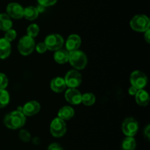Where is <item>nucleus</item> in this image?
Listing matches in <instances>:
<instances>
[{
    "instance_id": "1",
    "label": "nucleus",
    "mask_w": 150,
    "mask_h": 150,
    "mask_svg": "<svg viewBox=\"0 0 150 150\" xmlns=\"http://www.w3.org/2000/svg\"><path fill=\"white\" fill-rule=\"evenodd\" d=\"M26 122V116L21 111L15 110L8 113L4 119V124L7 128L17 129L21 128Z\"/></svg>"
},
{
    "instance_id": "23",
    "label": "nucleus",
    "mask_w": 150,
    "mask_h": 150,
    "mask_svg": "<svg viewBox=\"0 0 150 150\" xmlns=\"http://www.w3.org/2000/svg\"><path fill=\"white\" fill-rule=\"evenodd\" d=\"M10 102V95L5 89H0V108L4 107Z\"/></svg>"
},
{
    "instance_id": "2",
    "label": "nucleus",
    "mask_w": 150,
    "mask_h": 150,
    "mask_svg": "<svg viewBox=\"0 0 150 150\" xmlns=\"http://www.w3.org/2000/svg\"><path fill=\"white\" fill-rule=\"evenodd\" d=\"M70 65L76 70H81L87 64V57L82 51H76L69 52V60Z\"/></svg>"
},
{
    "instance_id": "10",
    "label": "nucleus",
    "mask_w": 150,
    "mask_h": 150,
    "mask_svg": "<svg viewBox=\"0 0 150 150\" xmlns=\"http://www.w3.org/2000/svg\"><path fill=\"white\" fill-rule=\"evenodd\" d=\"M81 96L80 91L76 88H70L66 91L64 97L66 101H68L71 104H79L81 103Z\"/></svg>"
},
{
    "instance_id": "27",
    "label": "nucleus",
    "mask_w": 150,
    "mask_h": 150,
    "mask_svg": "<svg viewBox=\"0 0 150 150\" xmlns=\"http://www.w3.org/2000/svg\"><path fill=\"white\" fill-rule=\"evenodd\" d=\"M8 85V79L4 74L0 73V89H5Z\"/></svg>"
},
{
    "instance_id": "13",
    "label": "nucleus",
    "mask_w": 150,
    "mask_h": 150,
    "mask_svg": "<svg viewBox=\"0 0 150 150\" xmlns=\"http://www.w3.org/2000/svg\"><path fill=\"white\" fill-rule=\"evenodd\" d=\"M81 44V39L79 35L76 34H72L67 38L66 41V50L67 51H73L78 50Z\"/></svg>"
},
{
    "instance_id": "3",
    "label": "nucleus",
    "mask_w": 150,
    "mask_h": 150,
    "mask_svg": "<svg viewBox=\"0 0 150 150\" xmlns=\"http://www.w3.org/2000/svg\"><path fill=\"white\" fill-rule=\"evenodd\" d=\"M130 26L136 32H144L149 29V19L145 15H136L130 21Z\"/></svg>"
},
{
    "instance_id": "19",
    "label": "nucleus",
    "mask_w": 150,
    "mask_h": 150,
    "mask_svg": "<svg viewBox=\"0 0 150 150\" xmlns=\"http://www.w3.org/2000/svg\"><path fill=\"white\" fill-rule=\"evenodd\" d=\"M13 26V21L11 18L5 13L0 14V29L2 31H6L10 29Z\"/></svg>"
},
{
    "instance_id": "31",
    "label": "nucleus",
    "mask_w": 150,
    "mask_h": 150,
    "mask_svg": "<svg viewBox=\"0 0 150 150\" xmlns=\"http://www.w3.org/2000/svg\"><path fill=\"white\" fill-rule=\"evenodd\" d=\"M144 136L146 137V139L149 141V138H150V126L149 124H148L147 126H146V128H145L144 129Z\"/></svg>"
},
{
    "instance_id": "30",
    "label": "nucleus",
    "mask_w": 150,
    "mask_h": 150,
    "mask_svg": "<svg viewBox=\"0 0 150 150\" xmlns=\"http://www.w3.org/2000/svg\"><path fill=\"white\" fill-rule=\"evenodd\" d=\"M48 150H63L62 147L57 143H53L48 146Z\"/></svg>"
},
{
    "instance_id": "22",
    "label": "nucleus",
    "mask_w": 150,
    "mask_h": 150,
    "mask_svg": "<svg viewBox=\"0 0 150 150\" xmlns=\"http://www.w3.org/2000/svg\"><path fill=\"white\" fill-rule=\"evenodd\" d=\"M81 102L86 106H92L95 102V96L92 93H86L81 96Z\"/></svg>"
},
{
    "instance_id": "24",
    "label": "nucleus",
    "mask_w": 150,
    "mask_h": 150,
    "mask_svg": "<svg viewBox=\"0 0 150 150\" xmlns=\"http://www.w3.org/2000/svg\"><path fill=\"white\" fill-rule=\"evenodd\" d=\"M39 26L38 24H32L29 25L27 28V30H26L28 36L31 37L32 38L38 36V35L39 34Z\"/></svg>"
},
{
    "instance_id": "20",
    "label": "nucleus",
    "mask_w": 150,
    "mask_h": 150,
    "mask_svg": "<svg viewBox=\"0 0 150 150\" xmlns=\"http://www.w3.org/2000/svg\"><path fill=\"white\" fill-rule=\"evenodd\" d=\"M39 12L37 7L29 6L23 9V17L29 21H33L38 18Z\"/></svg>"
},
{
    "instance_id": "18",
    "label": "nucleus",
    "mask_w": 150,
    "mask_h": 150,
    "mask_svg": "<svg viewBox=\"0 0 150 150\" xmlns=\"http://www.w3.org/2000/svg\"><path fill=\"white\" fill-rule=\"evenodd\" d=\"M75 111L70 106H64L58 112V117L62 120H70L74 116Z\"/></svg>"
},
{
    "instance_id": "33",
    "label": "nucleus",
    "mask_w": 150,
    "mask_h": 150,
    "mask_svg": "<svg viewBox=\"0 0 150 150\" xmlns=\"http://www.w3.org/2000/svg\"><path fill=\"white\" fill-rule=\"evenodd\" d=\"M144 39H145V41L148 43V44H149L150 43V30L149 29H148V30H146V32H144Z\"/></svg>"
},
{
    "instance_id": "11",
    "label": "nucleus",
    "mask_w": 150,
    "mask_h": 150,
    "mask_svg": "<svg viewBox=\"0 0 150 150\" xmlns=\"http://www.w3.org/2000/svg\"><path fill=\"white\" fill-rule=\"evenodd\" d=\"M23 9L24 8L18 3H10L7 7V14L10 18L20 19L23 17Z\"/></svg>"
},
{
    "instance_id": "8",
    "label": "nucleus",
    "mask_w": 150,
    "mask_h": 150,
    "mask_svg": "<svg viewBox=\"0 0 150 150\" xmlns=\"http://www.w3.org/2000/svg\"><path fill=\"white\" fill-rule=\"evenodd\" d=\"M122 132L126 136L133 137L139 130V123L135 119L132 117L125 119L122 125Z\"/></svg>"
},
{
    "instance_id": "5",
    "label": "nucleus",
    "mask_w": 150,
    "mask_h": 150,
    "mask_svg": "<svg viewBox=\"0 0 150 150\" xmlns=\"http://www.w3.org/2000/svg\"><path fill=\"white\" fill-rule=\"evenodd\" d=\"M50 131H51V135L54 137H56V138L62 137L67 131V126H66L64 121L59 117L55 118L51 121Z\"/></svg>"
},
{
    "instance_id": "12",
    "label": "nucleus",
    "mask_w": 150,
    "mask_h": 150,
    "mask_svg": "<svg viewBox=\"0 0 150 150\" xmlns=\"http://www.w3.org/2000/svg\"><path fill=\"white\" fill-rule=\"evenodd\" d=\"M40 104L37 101H29L26 102L22 107V113L25 116H32L39 113Z\"/></svg>"
},
{
    "instance_id": "6",
    "label": "nucleus",
    "mask_w": 150,
    "mask_h": 150,
    "mask_svg": "<svg viewBox=\"0 0 150 150\" xmlns=\"http://www.w3.org/2000/svg\"><path fill=\"white\" fill-rule=\"evenodd\" d=\"M130 83L132 86L135 87L138 90L144 89L146 85L148 79L146 75L141 71H134L130 74Z\"/></svg>"
},
{
    "instance_id": "16",
    "label": "nucleus",
    "mask_w": 150,
    "mask_h": 150,
    "mask_svg": "<svg viewBox=\"0 0 150 150\" xmlns=\"http://www.w3.org/2000/svg\"><path fill=\"white\" fill-rule=\"evenodd\" d=\"M136 101L137 104L140 106H146L149 102V96L147 91L144 89L138 90L137 93L135 95Z\"/></svg>"
},
{
    "instance_id": "29",
    "label": "nucleus",
    "mask_w": 150,
    "mask_h": 150,
    "mask_svg": "<svg viewBox=\"0 0 150 150\" xmlns=\"http://www.w3.org/2000/svg\"><path fill=\"white\" fill-rule=\"evenodd\" d=\"M40 5H42L43 7H49L52 6L57 3V0H38Z\"/></svg>"
},
{
    "instance_id": "15",
    "label": "nucleus",
    "mask_w": 150,
    "mask_h": 150,
    "mask_svg": "<svg viewBox=\"0 0 150 150\" xmlns=\"http://www.w3.org/2000/svg\"><path fill=\"white\" fill-rule=\"evenodd\" d=\"M65 81L64 78L57 76V77L54 78L51 82V88L53 91L56 93L62 92L66 88Z\"/></svg>"
},
{
    "instance_id": "25",
    "label": "nucleus",
    "mask_w": 150,
    "mask_h": 150,
    "mask_svg": "<svg viewBox=\"0 0 150 150\" xmlns=\"http://www.w3.org/2000/svg\"><path fill=\"white\" fill-rule=\"evenodd\" d=\"M18 136L19 138H20L22 141H23V142H29L31 140L30 133H29V131H27L26 129H21L20 132H19Z\"/></svg>"
},
{
    "instance_id": "4",
    "label": "nucleus",
    "mask_w": 150,
    "mask_h": 150,
    "mask_svg": "<svg viewBox=\"0 0 150 150\" xmlns=\"http://www.w3.org/2000/svg\"><path fill=\"white\" fill-rule=\"evenodd\" d=\"M35 48V42L34 41V38L25 35L23 38L20 39L18 44V49L20 54L22 55H29L32 51H34Z\"/></svg>"
},
{
    "instance_id": "26",
    "label": "nucleus",
    "mask_w": 150,
    "mask_h": 150,
    "mask_svg": "<svg viewBox=\"0 0 150 150\" xmlns=\"http://www.w3.org/2000/svg\"><path fill=\"white\" fill-rule=\"evenodd\" d=\"M16 35H17V33H16V31L15 29H10L9 30L6 31V33L4 35V38H5L6 40H7L8 41L11 42L13 40L16 39Z\"/></svg>"
},
{
    "instance_id": "21",
    "label": "nucleus",
    "mask_w": 150,
    "mask_h": 150,
    "mask_svg": "<svg viewBox=\"0 0 150 150\" xmlns=\"http://www.w3.org/2000/svg\"><path fill=\"white\" fill-rule=\"evenodd\" d=\"M136 147V141L133 137L127 136L122 143V150H135Z\"/></svg>"
},
{
    "instance_id": "17",
    "label": "nucleus",
    "mask_w": 150,
    "mask_h": 150,
    "mask_svg": "<svg viewBox=\"0 0 150 150\" xmlns=\"http://www.w3.org/2000/svg\"><path fill=\"white\" fill-rule=\"evenodd\" d=\"M54 60L59 64H64L66 63L69 60V51L66 49H59L57 50L54 54Z\"/></svg>"
},
{
    "instance_id": "32",
    "label": "nucleus",
    "mask_w": 150,
    "mask_h": 150,
    "mask_svg": "<svg viewBox=\"0 0 150 150\" xmlns=\"http://www.w3.org/2000/svg\"><path fill=\"white\" fill-rule=\"evenodd\" d=\"M138 91V89L137 88H136L135 87L132 86L130 87V88L128 89V92H129V94L131 96H135L136 94V93H137Z\"/></svg>"
},
{
    "instance_id": "34",
    "label": "nucleus",
    "mask_w": 150,
    "mask_h": 150,
    "mask_svg": "<svg viewBox=\"0 0 150 150\" xmlns=\"http://www.w3.org/2000/svg\"><path fill=\"white\" fill-rule=\"evenodd\" d=\"M44 8H45V7H43V6H42V5H40L39 4V6H38V7L37 9H38V12H42L44 10Z\"/></svg>"
},
{
    "instance_id": "28",
    "label": "nucleus",
    "mask_w": 150,
    "mask_h": 150,
    "mask_svg": "<svg viewBox=\"0 0 150 150\" xmlns=\"http://www.w3.org/2000/svg\"><path fill=\"white\" fill-rule=\"evenodd\" d=\"M35 49H36V51L40 54H43L48 50L46 45L44 42H40L37 44V45H35Z\"/></svg>"
},
{
    "instance_id": "9",
    "label": "nucleus",
    "mask_w": 150,
    "mask_h": 150,
    "mask_svg": "<svg viewBox=\"0 0 150 150\" xmlns=\"http://www.w3.org/2000/svg\"><path fill=\"white\" fill-rule=\"evenodd\" d=\"M65 84L70 88H76L81 85L82 81L81 74L76 69L69 71L64 78Z\"/></svg>"
},
{
    "instance_id": "7",
    "label": "nucleus",
    "mask_w": 150,
    "mask_h": 150,
    "mask_svg": "<svg viewBox=\"0 0 150 150\" xmlns=\"http://www.w3.org/2000/svg\"><path fill=\"white\" fill-rule=\"evenodd\" d=\"M44 43L48 50L57 51L63 46L64 39L59 34H51L45 38Z\"/></svg>"
},
{
    "instance_id": "14",
    "label": "nucleus",
    "mask_w": 150,
    "mask_h": 150,
    "mask_svg": "<svg viewBox=\"0 0 150 150\" xmlns=\"http://www.w3.org/2000/svg\"><path fill=\"white\" fill-rule=\"evenodd\" d=\"M11 52V44L4 38H0V59H6Z\"/></svg>"
}]
</instances>
